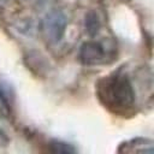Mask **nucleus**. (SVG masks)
<instances>
[{"mask_svg":"<svg viewBox=\"0 0 154 154\" xmlns=\"http://www.w3.org/2000/svg\"><path fill=\"white\" fill-rule=\"evenodd\" d=\"M97 95L102 103L114 112H125L134 106L135 93L126 76L114 73L97 84Z\"/></svg>","mask_w":154,"mask_h":154,"instance_id":"nucleus-1","label":"nucleus"},{"mask_svg":"<svg viewBox=\"0 0 154 154\" xmlns=\"http://www.w3.org/2000/svg\"><path fill=\"white\" fill-rule=\"evenodd\" d=\"M66 18L60 11H52L42 22V30L51 41H59L65 31Z\"/></svg>","mask_w":154,"mask_h":154,"instance_id":"nucleus-2","label":"nucleus"},{"mask_svg":"<svg viewBox=\"0 0 154 154\" xmlns=\"http://www.w3.org/2000/svg\"><path fill=\"white\" fill-rule=\"evenodd\" d=\"M79 58L87 65H95V64L103 61L105 49L101 43L95 42V41H89V42H85L81 47Z\"/></svg>","mask_w":154,"mask_h":154,"instance_id":"nucleus-3","label":"nucleus"},{"mask_svg":"<svg viewBox=\"0 0 154 154\" xmlns=\"http://www.w3.org/2000/svg\"><path fill=\"white\" fill-rule=\"evenodd\" d=\"M13 93L11 88L2 81H0V114L5 118H10L13 113Z\"/></svg>","mask_w":154,"mask_h":154,"instance_id":"nucleus-4","label":"nucleus"},{"mask_svg":"<svg viewBox=\"0 0 154 154\" xmlns=\"http://www.w3.org/2000/svg\"><path fill=\"white\" fill-rule=\"evenodd\" d=\"M52 150L58 153H73L75 148H72L70 144L63 143V142H52Z\"/></svg>","mask_w":154,"mask_h":154,"instance_id":"nucleus-5","label":"nucleus"}]
</instances>
